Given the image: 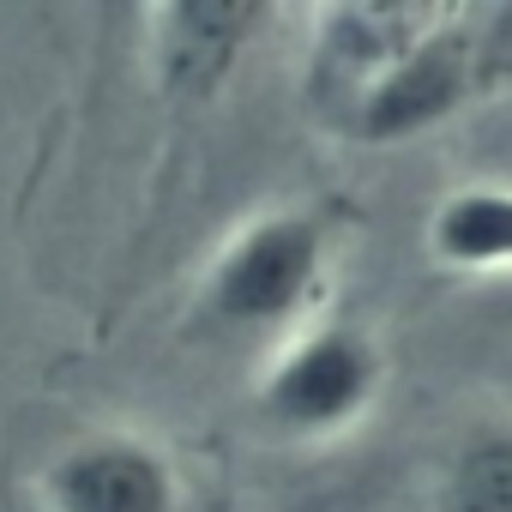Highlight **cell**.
Listing matches in <instances>:
<instances>
[{
  "mask_svg": "<svg viewBox=\"0 0 512 512\" xmlns=\"http://www.w3.org/2000/svg\"><path fill=\"white\" fill-rule=\"evenodd\" d=\"M434 512H512V428H482L446 458Z\"/></svg>",
  "mask_w": 512,
  "mask_h": 512,
  "instance_id": "obj_6",
  "label": "cell"
},
{
  "mask_svg": "<svg viewBox=\"0 0 512 512\" xmlns=\"http://www.w3.org/2000/svg\"><path fill=\"white\" fill-rule=\"evenodd\" d=\"M43 512H187L175 452L139 428H85L37 476Z\"/></svg>",
  "mask_w": 512,
  "mask_h": 512,
  "instance_id": "obj_4",
  "label": "cell"
},
{
  "mask_svg": "<svg viewBox=\"0 0 512 512\" xmlns=\"http://www.w3.org/2000/svg\"><path fill=\"white\" fill-rule=\"evenodd\" d=\"M308 91L356 145H404L512 91V7H326Z\"/></svg>",
  "mask_w": 512,
  "mask_h": 512,
  "instance_id": "obj_1",
  "label": "cell"
},
{
  "mask_svg": "<svg viewBox=\"0 0 512 512\" xmlns=\"http://www.w3.org/2000/svg\"><path fill=\"white\" fill-rule=\"evenodd\" d=\"M386 398V350L356 320H314L272 344L253 410L284 440H344Z\"/></svg>",
  "mask_w": 512,
  "mask_h": 512,
  "instance_id": "obj_3",
  "label": "cell"
},
{
  "mask_svg": "<svg viewBox=\"0 0 512 512\" xmlns=\"http://www.w3.org/2000/svg\"><path fill=\"white\" fill-rule=\"evenodd\" d=\"M338 266V217L326 205H266L241 217L199 272V320L229 338H272L314 326Z\"/></svg>",
  "mask_w": 512,
  "mask_h": 512,
  "instance_id": "obj_2",
  "label": "cell"
},
{
  "mask_svg": "<svg viewBox=\"0 0 512 512\" xmlns=\"http://www.w3.org/2000/svg\"><path fill=\"white\" fill-rule=\"evenodd\" d=\"M428 253L464 278H506L512 272V187L506 181L452 187L428 217Z\"/></svg>",
  "mask_w": 512,
  "mask_h": 512,
  "instance_id": "obj_5",
  "label": "cell"
}]
</instances>
